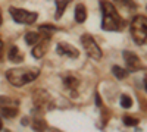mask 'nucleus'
Instances as JSON below:
<instances>
[{"mask_svg":"<svg viewBox=\"0 0 147 132\" xmlns=\"http://www.w3.org/2000/svg\"><path fill=\"white\" fill-rule=\"evenodd\" d=\"M124 59H125V63H127V70L128 72H137V70H141L143 69V65H141V60L140 57L132 53V52H124Z\"/></svg>","mask_w":147,"mask_h":132,"instance_id":"6","label":"nucleus"},{"mask_svg":"<svg viewBox=\"0 0 147 132\" xmlns=\"http://www.w3.org/2000/svg\"><path fill=\"white\" fill-rule=\"evenodd\" d=\"M121 106L124 107V109H129L132 106V100H131L129 95H122L121 97Z\"/></svg>","mask_w":147,"mask_h":132,"instance_id":"20","label":"nucleus"},{"mask_svg":"<svg viewBox=\"0 0 147 132\" xmlns=\"http://www.w3.org/2000/svg\"><path fill=\"white\" fill-rule=\"evenodd\" d=\"M129 29H131V35L134 41L138 46L144 44L147 41V16H143V15L134 16V19L131 21Z\"/></svg>","mask_w":147,"mask_h":132,"instance_id":"3","label":"nucleus"},{"mask_svg":"<svg viewBox=\"0 0 147 132\" xmlns=\"http://www.w3.org/2000/svg\"><path fill=\"white\" fill-rule=\"evenodd\" d=\"M7 59H9L10 62H15V63L22 62V60H24V54H22V52L19 50V47H16V46L12 47V49L9 50V53H7Z\"/></svg>","mask_w":147,"mask_h":132,"instance_id":"10","label":"nucleus"},{"mask_svg":"<svg viewBox=\"0 0 147 132\" xmlns=\"http://www.w3.org/2000/svg\"><path fill=\"white\" fill-rule=\"evenodd\" d=\"M2 49H3V43H2V40H0V52H2Z\"/></svg>","mask_w":147,"mask_h":132,"instance_id":"26","label":"nucleus"},{"mask_svg":"<svg viewBox=\"0 0 147 132\" xmlns=\"http://www.w3.org/2000/svg\"><path fill=\"white\" fill-rule=\"evenodd\" d=\"M56 52H57V54H60V56H68V57H71V59H77V57L80 56L78 50H77L74 46L68 44V43H59L57 47H56Z\"/></svg>","mask_w":147,"mask_h":132,"instance_id":"7","label":"nucleus"},{"mask_svg":"<svg viewBox=\"0 0 147 132\" xmlns=\"http://www.w3.org/2000/svg\"><path fill=\"white\" fill-rule=\"evenodd\" d=\"M31 126H32V129H34L35 132H44L46 128H47V123L43 121V119H34L32 123H31Z\"/></svg>","mask_w":147,"mask_h":132,"instance_id":"16","label":"nucleus"},{"mask_svg":"<svg viewBox=\"0 0 147 132\" xmlns=\"http://www.w3.org/2000/svg\"><path fill=\"white\" fill-rule=\"evenodd\" d=\"M22 125H28V119H27V117L22 119Z\"/></svg>","mask_w":147,"mask_h":132,"instance_id":"23","label":"nucleus"},{"mask_svg":"<svg viewBox=\"0 0 147 132\" xmlns=\"http://www.w3.org/2000/svg\"><path fill=\"white\" fill-rule=\"evenodd\" d=\"M49 100H50V95H49L44 90L35 91V94H34V104H35L37 109H43V107L49 103Z\"/></svg>","mask_w":147,"mask_h":132,"instance_id":"8","label":"nucleus"},{"mask_svg":"<svg viewBox=\"0 0 147 132\" xmlns=\"http://www.w3.org/2000/svg\"><path fill=\"white\" fill-rule=\"evenodd\" d=\"M0 115L5 117H15L18 115V107H0Z\"/></svg>","mask_w":147,"mask_h":132,"instance_id":"14","label":"nucleus"},{"mask_svg":"<svg viewBox=\"0 0 147 132\" xmlns=\"http://www.w3.org/2000/svg\"><path fill=\"white\" fill-rule=\"evenodd\" d=\"M40 75V69L38 68H13L6 70V78L7 81L15 87H22L25 84L32 82L37 79Z\"/></svg>","mask_w":147,"mask_h":132,"instance_id":"2","label":"nucleus"},{"mask_svg":"<svg viewBox=\"0 0 147 132\" xmlns=\"http://www.w3.org/2000/svg\"><path fill=\"white\" fill-rule=\"evenodd\" d=\"M40 34L38 32H28L27 35H25V41H27V44H30V46H32V44H37L40 41Z\"/></svg>","mask_w":147,"mask_h":132,"instance_id":"17","label":"nucleus"},{"mask_svg":"<svg viewBox=\"0 0 147 132\" xmlns=\"http://www.w3.org/2000/svg\"><path fill=\"white\" fill-rule=\"evenodd\" d=\"M115 5H121L122 7H128L129 10H134L137 7V5L132 2V0H113Z\"/></svg>","mask_w":147,"mask_h":132,"instance_id":"18","label":"nucleus"},{"mask_svg":"<svg viewBox=\"0 0 147 132\" xmlns=\"http://www.w3.org/2000/svg\"><path fill=\"white\" fill-rule=\"evenodd\" d=\"M2 128H3V122H2V117H0V131H2Z\"/></svg>","mask_w":147,"mask_h":132,"instance_id":"25","label":"nucleus"},{"mask_svg":"<svg viewBox=\"0 0 147 132\" xmlns=\"http://www.w3.org/2000/svg\"><path fill=\"white\" fill-rule=\"evenodd\" d=\"M85 18H87V10H85V6L82 3L77 5L75 6V21L78 23H82L85 21Z\"/></svg>","mask_w":147,"mask_h":132,"instance_id":"12","label":"nucleus"},{"mask_svg":"<svg viewBox=\"0 0 147 132\" xmlns=\"http://www.w3.org/2000/svg\"><path fill=\"white\" fill-rule=\"evenodd\" d=\"M69 2H72V0H56V15H55L56 19L62 18V15H63V12L66 10Z\"/></svg>","mask_w":147,"mask_h":132,"instance_id":"11","label":"nucleus"},{"mask_svg":"<svg viewBox=\"0 0 147 132\" xmlns=\"http://www.w3.org/2000/svg\"><path fill=\"white\" fill-rule=\"evenodd\" d=\"M19 101L10 97H0V107H18Z\"/></svg>","mask_w":147,"mask_h":132,"instance_id":"15","label":"nucleus"},{"mask_svg":"<svg viewBox=\"0 0 147 132\" xmlns=\"http://www.w3.org/2000/svg\"><path fill=\"white\" fill-rule=\"evenodd\" d=\"M0 25H2V12H0Z\"/></svg>","mask_w":147,"mask_h":132,"instance_id":"27","label":"nucleus"},{"mask_svg":"<svg viewBox=\"0 0 147 132\" xmlns=\"http://www.w3.org/2000/svg\"><path fill=\"white\" fill-rule=\"evenodd\" d=\"M63 82H65V85H66L68 88H71V90H74V88L78 87V79L74 78V76H66V78L63 79Z\"/></svg>","mask_w":147,"mask_h":132,"instance_id":"19","label":"nucleus"},{"mask_svg":"<svg viewBox=\"0 0 147 132\" xmlns=\"http://www.w3.org/2000/svg\"><path fill=\"white\" fill-rule=\"evenodd\" d=\"M124 123H125L127 126H137V125H138V119L131 117V116H125V117H124Z\"/></svg>","mask_w":147,"mask_h":132,"instance_id":"21","label":"nucleus"},{"mask_svg":"<svg viewBox=\"0 0 147 132\" xmlns=\"http://www.w3.org/2000/svg\"><path fill=\"white\" fill-rule=\"evenodd\" d=\"M112 74L115 75V78L116 79H125L127 76H128V70L127 69H124V68H121V66H113L112 68Z\"/></svg>","mask_w":147,"mask_h":132,"instance_id":"13","label":"nucleus"},{"mask_svg":"<svg viewBox=\"0 0 147 132\" xmlns=\"http://www.w3.org/2000/svg\"><path fill=\"white\" fill-rule=\"evenodd\" d=\"M144 87H146V90H147V76L144 78Z\"/></svg>","mask_w":147,"mask_h":132,"instance_id":"24","label":"nucleus"},{"mask_svg":"<svg viewBox=\"0 0 147 132\" xmlns=\"http://www.w3.org/2000/svg\"><path fill=\"white\" fill-rule=\"evenodd\" d=\"M96 104L97 106H102V98H100L99 94H96Z\"/></svg>","mask_w":147,"mask_h":132,"instance_id":"22","label":"nucleus"},{"mask_svg":"<svg viewBox=\"0 0 147 132\" xmlns=\"http://www.w3.org/2000/svg\"><path fill=\"white\" fill-rule=\"evenodd\" d=\"M9 13L12 15L13 21L19 22V23H25V25H30V23H34L37 21V15L35 12H30L25 9H19V7H10Z\"/></svg>","mask_w":147,"mask_h":132,"instance_id":"5","label":"nucleus"},{"mask_svg":"<svg viewBox=\"0 0 147 132\" xmlns=\"http://www.w3.org/2000/svg\"><path fill=\"white\" fill-rule=\"evenodd\" d=\"M47 49H49V40L41 37V38H40V41L37 43V46L34 47V50H32V56H34L35 59H40V57H43V56L46 54Z\"/></svg>","mask_w":147,"mask_h":132,"instance_id":"9","label":"nucleus"},{"mask_svg":"<svg viewBox=\"0 0 147 132\" xmlns=\"http://www.w3.org/2000/svg\"><path fill=\"white\" fill-rule=\"evenodd\" d=\"M81 44H82V47L85 49V52H87V54H88L91 59H94V60H100V59H102L103 53H102V50H100L99 44H97L96 40L93 38V35H90V34H82V35H81Z\"/></svg>","mask_w":147,"mask_h":132,"instance_id":"4","label":"nucleus"},{"mask_svg":"<svg viewBox=\"0 0 147 132\" xmlns=\"http://www.w3.org/2000/svg\"><path fill=\"white\" fill-rule=\"evenodd\" d=\"M100 7L103 12V19H102V28L105 31H121L125 25V21L121 18L115 5H112L107 0H102Z\"/></svg>","mask_w":147,"mask_h":132,"instance_id":"1","label":"nucleus"}]
</instances>
